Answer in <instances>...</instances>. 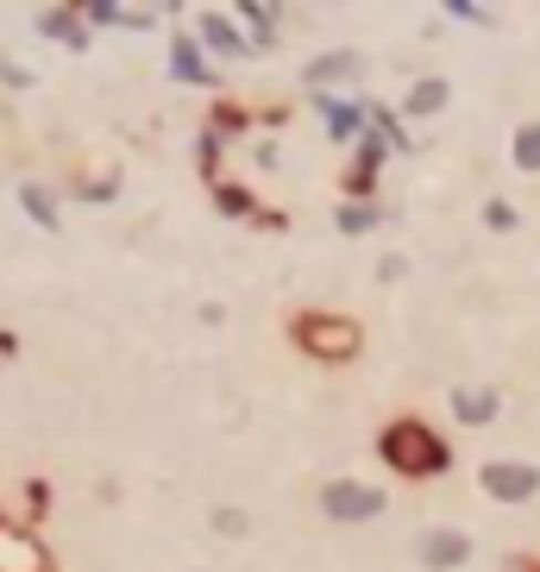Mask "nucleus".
<instances>
[{
	"label": "nucleus",
	"instance_id": "nucleus-6",
	"mask_svg": "<svg viewBox=\"0 0 540 572\" xmlns=\"http://www.w3.org/2000/svg\"><path fill=\"white\" fill-rule=\"evenodd\" d=\"M0 572H44V548L32 541V534L0 522Z\"/></svg>",
	"mask_w": 540,
	"mask_h": 572
},
{
	"label": "nucleus",
	"instance_id": "nucleus-15",
	"mask_svg": "<svg viewBox=\"0 0 540 572\" xmlns=\"http://www.w3.org/2000/svg\"><path fill=\"white\" fill-rule=\"evenodd\" d=\"M340 227H346V233H365V227H371V208H346V215H340Z\"/></svg>",
	"mask_w": 540,
	"mask_h": 572
},
{
	"label": "nucleus",
	"instance_id": "nucleus-14",
	"mask_svg": "<svg viewBox=\"0 0 540 572\" xmlns=\"http://www.w3.org/2000/svg\"><path fill=\"white\" fill-rule=\"evenodd\" d=\"M44 32H58V39L82 44V32H76V20H70V13H51V20H44Z\"/></svg>",
	"mask_w": 540,
	"mask_h": 572
},
{
	"label": "nucleus",
	"instance_id": "nucleus-9",
	"mask_svg": "<svg viewBox=\"0 0 540 572\" xmlns=\"http://www.w3.org/2000/svg\"><path fill=\"white\" fill-rule=\"evenodd\" d=\"M340 76H359V58H352V51H333V58L309 63V82H340Z\"/></svg>",
	"mask_w": 540,
	"mask_h": 572
},
{
	"label": "nucleus",
	"instance_id": "nucleus-12",
	"mask_svg": "<svg viewBox=\"0 0 540 572\" xmlns=\"http://www.w3.org/2000/svg\"><path fill=\"white\" fill-rule=\"evenodd\" d=\"M516 164H521V170H540V119L516 133Z\"/></svg>",
	"mask_w": 540,
	"mask_h": 572
},
{
	"label": "nucleus",
	"instance_id": "nucleus-4",
	"mask_svg": "<svg viewBox=\"0 0 540 572\" xmlns=\"http://www.w3.org/2000/svg\"><path fill=\"white\" fill-rule=\"evenodd\" d=\"M415 553H422V566H427V572L465 566V560H471V534H465V529H422Z\"/></svg>",
	"mask_w": 540,
	"mask_h": 572
},
{
	"label": "nucleus",
	"instance_id": "nucleus-10",
	"mask_svg": "<svg viewBox=\"0 0 540 572\" xmlns=\"http://www.w3.org/2000/svg\"><path fill=\"white\" fill-rule=\"evenodd\" d=\"M453 409H459V422H490L497 415V391H459Z\"/></svg>",
	"mask_w": 540,
	"mask_h": 572
},
{
	"label": "nucleus",
	"instance_id": "nucleus-5",
	"mask_svg": "<svg viewBox=\"0 0 540 572\" xmlns=\"http://www.w3.org/2000/svg\"><path fill=\"white\" fill-rule=\"evenodd\" d=\"M484 491L497 497V503H528L540 491V472L534 466H509V459H490L484 466Z\"/></svg>",
	"mask_w": 540,
	"mask_h": 572
},
{
	"label": "nucleus",
	"instance_id": "nucleus-8",
	"mask_svg": "<svg viewBox=\"0 0 540 572\" xmlns=\"http://www.w3.org/2000/svg\"><path fill=\"white\" fill-rule=\"evenodd\" d=\"M20 201H25V215H32V220H44V227H58V196H51L44 183H25V189H20Z\"/></svg>",
	"mask_w": 540,
	"mask_h": 572
},
{
	"label": "nucleus",
	"instance_id": "nucleus-2",
	"mask_svg": "<svg viewBox=\"0 0 540 572\" xmlns=\"http://www.w3.org/2000/svg\"><path fill=\"white\" fill-rule=\"evenodd\" d=\"M295 340H302L314 358H352L359 327H352V321H340V315H302V321H295Z\"/></svg>",
	"mask_w": 540,
	"mask_h": 572
},
{
	"label": "nucleus",
	"instance_id": "nucleus-11",
	"mask_svg": "<svg viewBox=\"0 0 540 572\" xmlns=\"http://www.w3.org/2000/svg\"><path fill=\"white\" fill-rule=\"evenodd\" d=\"M440 107H446V82H440V76L415 82V95H408V114H440Z\"/></svg>",
	"mask_w": 540,
	"mask_h": 572
},
{
	"label": "nucleus",
	"instance_id": "nucleus-13",
	"mask_svg": "<svg viewBox=\"0 0 540 572\" xmlns=\"http://www.w3.org/2000/svg\"><path fill=\"white\" fill-rule=\"evenodd\" d=\"M214 529H220V534H246L251 516L246 510H214Z\"/></svg>",
	"mask_w": 540,
	"mask_h": 572
},
{
	"label": "nucleus",
	"instance_id": "nucleus-7",
	"mask_svg": "<svg viewBox=\"0 0 540 572\" xmlns=\"http://www.w3.org/2000/svg\"><path fill=\"white\" fill-rule=\"evenodd\" d=\"M195 32L220 51V58H246V39H239V25L220 20V13H195Z\"/></svg>",
	"mask_w": 540,
	"mask_h": 572
},
{
	"label": "nucleus",
	"instance_id": "nucleus-3",
	"mask_svg": "<svg viewBox=\"0 0 540 572\" xmlns=\"http://www.w3.org/2000/svg\"><path fill=\"white\" fill-rule=\"evenodd\" d=\"M321 510L333 522H371V516L384 510V491L377 485H359V478H333L328 491H321Z\"/></svg>",
	"mask_w": 540,
	"mask_h": 572
},
{
	"label": "nucleus",
	"instance_id": "nucleus-1",
	"mask_svg": "<svg viewBox=\"0 0 540 572\" xmlns=\"http://www.w3.org/2000/svg\"><path fill=\"white\" fill-rule=\"evenodd\" d=\"M384 454H390V466H403V472H440L446 466V447L427 435L422 422H396L384 435Z\"/></svg>",
	"mask_w": 540,
	"mask_h": 572
}]
</instances>
